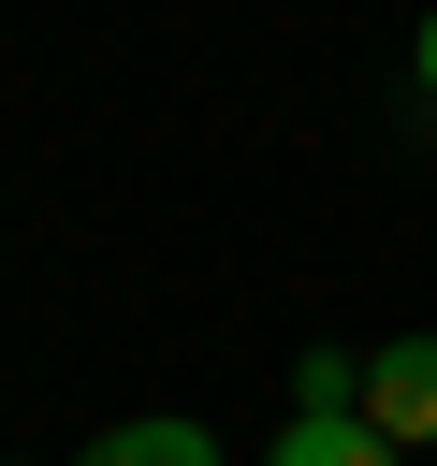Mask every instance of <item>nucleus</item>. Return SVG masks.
Segmentation results:
<instances>
[{"mask_svg": "<svg viewBox=\"0 0 437 466\" xmlns=\"http://www.w3.org/2000/svg\"><path fill=\"white\" fill-rule=\"evenodd\" d=\"M291 408H364V350H306L291 364Z\"/></svg>", "mask_w": 437, "mask_h": 466, "instance_id": "4", "label": "nucleus"}, {"mask_svg": "<svg viewBox=\"0 0 437 466\" xmlns=\"http://www.w3.org/2000/svg\"><path fill=\"white\" fill-rule=\"evenodd\" d=\"M408 73H422V102H437V15H422V44H408Z\"/></svg>", "mask_w": 437, "mask_h": 466, "instance_id": "5", "label": "nucleus"}, {"mask_svg": "<svg viewBox=\"0 0 437 466\" xmlns=\"http://www.w3.org/2000/svg\"><path fill=\"white\" fill-rule=\"evenodd\" d=\"M73 466H218V437H204L189 408H146V422H102Z\"/></svg>", "mask_w": 437, "mask_h": 466, "instance_id": "2", "label": "nucleus"}, {"mask_svg": "<svg viewBox=\"0 0 437 466\" xmlns=\"http://www.w3.org/2000/svg\"><path fill=\"white\" fill-rule=\"evenodd\" d=\"M364 422L393 451H437V335H379L364 350Z\"/></svg>", "mask_w": 437, "mask_h": 466, "instance_id": "1", "label": "nucleus"}, {"mask_svg": "<svg viewBox=\"0 0 437 466\" xmlns=\"http://www.w3.org/2000/svg\"><path fill=\"white\" fill-rule=\"evenodd\" d=\"M262 466H408V451H393L364 408H291V437H277Z\"/></svg>", "mask_w": 437, "mask_h": 466, "instance_id": "3", "label": "nucleus"}]
</instances>
